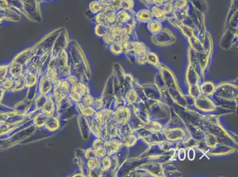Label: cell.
<instances>
[{"label": "cell", "instance_id": "obj_14", "mask_svg": "<svg viewBox=\"0 0 238 177\" xmlns=\"http://www.w3.org/2000/svg\"><path fill=\"white\" fill-rule=\"evenodd\" d=\"M136 93L134 91H130L127 94V99L129 103H132L136 100Z\"/></svg>", "mask_w": 238, "mask_h": 177}, {"label": "cell", "instance_id": "obj_2", "mask_svg": "<svg viewBox=\"0 0 238 177\" xmlns=\"http://www.w3.org/2000/svg\"><path fill=\"white\" fill-rule=\"evenodd\" d=\"M105 135L107 138H115L117 135L118 128L117 123L114 118H111L104 125Z\"/></svg>", "mask_w": 238, "mask_h": 177}, {"label": "cell", "instance_id": "obj_9", "mask_svg": "<svg viewBox=\"0 0 238 177\" xmlns=\"http://www.w3.org/2000/svg\"><path fill=\"white\" fill-rule=\"evenodd\" d=\"M87 166L88 169L91 171H95V170L100 169V161L99 160V158H94L88 159Z\"/></svg>", "mask_w": 238, "mask_h": 177}, {"label": "cell", "instance_id": "obj_8", "mask_svg": "<svg viewBox=\"0 0 238 177\" xmlns=\"http://www.w3.org/2000/svg\"><path fill=\"white\" fill-rule=\"evenodd\" d=\"M46 127L51 131H55L58 129L59 123L58 119L55 118H49L46 122Z\"/></svg>", "mask_w": 238, "mask_h": 177}, {"label": "cell", "instance_id": "obj_1", "mask_svg": "<svg viewBox=\"0 0 238 177\" xmlns=\"http://www.w3.org/2000/svg\"><path fill=\"white\" fill-rule=\"evenodd\" d=\"M113 112L108 109H103L95 113V120H96L102 127H104L105 123L113 116Z\"/></svg>", "mask_w": 238, "mask_h": 177}, {"label": "cell", "instance_id": "obj_3", "mask_svg": "<svg viewBox=\"0 0 238 177\" xmlns=\"http://www.w3.org/2000/svg\"><path fill=\"white\" fill-rule=\"evenodd\" d=\"M122 143L117 140H109L107 141L104 142V146L106 149V154L108 156L113 155L115 154L119 149L121 148Z\"/></svg>", "mask_w": 238, "mask_h": 177}, {"label": "cell", "instance_id": "obj_10", "mask_svg": "<svg viewBox=\"0 0 238 177\" xmlns=\"http://www.w3.org/2000/svg\"><path fill=\"white\" fill-rule=\"evenodd\" d=\"M111 166V161L109 156H105L101 158L100 169L101 171H108Z\"/></svg>", "mask_w": 238, "mask_h": 177}, {"label": "cell", "instance_id": "obj_13", "mask_svg": "<svg viewBox=\"0 0 238 177\" xmlns=\"http://www.w3.org/2000/svg\"><path fill=\"white\" fill-rule=\"evenodd\" d=\"M93 107L94 109L96 110H101L103 107V101L100 98L94 99V103L93 105Z\"/></svg>", "mask_w": 238, "mask_h": 177}, {"label": "cell", "instance_id": "obj_7", "mask_svg": "<svg viewBox=\"0 0 238 177\" xmlns=\"http://www.w3.org/2000/svg\"><path fill=\"white\" fill-rule=\"evenodd\" d=\"M103 127L95 119L92 121L90 126L91 131L92 133L98 138H101V129Z\"/></svg>", "mask_w": 238, "mask_h": 177}, {"label": "cell", "instance_id": "obj_17", "mask_svg": "<svg viewBox=\"0 0 238 177\" xmlns=\"http://www.w3.org/2000/svg\"><path fill=\"white\" fill-rule=\"evenodd\" d=\"M4 71L5 70H1V71H0V81H1L2 78H4V77L6 76H4V75H6V71H5V73H4Z\"/></svg>", "mask_w": 238, "mask_h": 177}, {"label": "cell", "instance_id": "obj_15", "mask_svg": "<svg viewBox=\"0 0 238 177\" xmlns=\"http://www.w3.org/2000/svg\"><path fill=\"white\" fill-rule=\"evenodd\" d=\"M85 156L88 159L96 158L95 155V154H94V149H93V148L87 149V150L86 151V152H85Z\"/></svg>", "mask_w": 238, "mask_h": 177}, {"label": "cell", "instance_id": "obj_12", "mask_svg": "<svg viewBox=\"0 0 238 177\" xmlns=\"http://www.w3.org/2000/svg\"><path fill=\"white\" fill-rule=\"evenodd\" d=\"M94 99L92 96L89 94H87L82 98L81 100L84 105L87 106H92L94 103Z\"/></svg>", "mask_w": 238, "mask_h": 177}, {"label": "cell", "instance_id": "obj_4", "mask_svg": "<svg viewBox=\"0 0 238 177\" xmlns=\"http://www.w3.org/2000/svg\"><path fill=\"white\" fill-rule=\"evenodd\" d=\"M113 115H115L114 119L117 123L123 124L129 120L130 116V111L127 108L121 107L118 109Z\"/></svg>", "mask_w": 238, "mask_h": 177}, {"label": "cell", "instance_id": "obj_5", "mask_svg": "<svg viewBox=\"0 0 238 177\" xmlns=\"http://www.w3.org/2000/svg\"><path fill=\"white\" fill-rule=\"evenodd\" d=\"M55 111V106L53 100L48 98L42 106V113L48 118L53 117Z\"/></svg>", "mask_w": 238, "mask_h": 177}, {"label": "cell", "instance_id": "obj_11", "mask_svg": "<svg viewBox=\"0 0 238 177\" xmlns=\"http://www.w3.org/2000/svg\"><path fill=\"white\" fill-rule=\"evenodd\" d=\"M48 118H49L48 116H46V115H44V113L39 114V115H37V116L35 119V124L38 127L43 126L46 124V122L48 120Z\"/></svg>", "mask_w": 238, "mask_h": 177}, {"label": "cell", "instance_id": "obj_16", "mask_svg": "<svg viewBox=\"0 0 238 177\" xmlns=\"http://www.w3.org/2000/svg\"><path fill=\"white\" fill-rule=\"evenodd\" d=\"M3 86H4V88H6V89H9V88L13 86V80H11L8 78L7 80H6L4 81V82L3 83Z\"/></svg>", "mask_w": 238, "mask_h": 177}, {"label": "cell", "instance_id": "obj_6", "mask_svg": "<svg viewBox=\"0 0 238 177\" xmlns=\"http://www.w3.org/2000/svg\"><path fill=\"white\" fill-rule=\"evenodd\" d=\"M78 107L80 112L85 116H90L94 115L96 113V111L91 106H87L84 105L82 103H78Z\"/></svg>", "mask_w": 238, "mask_h": 177}]
</instances>
